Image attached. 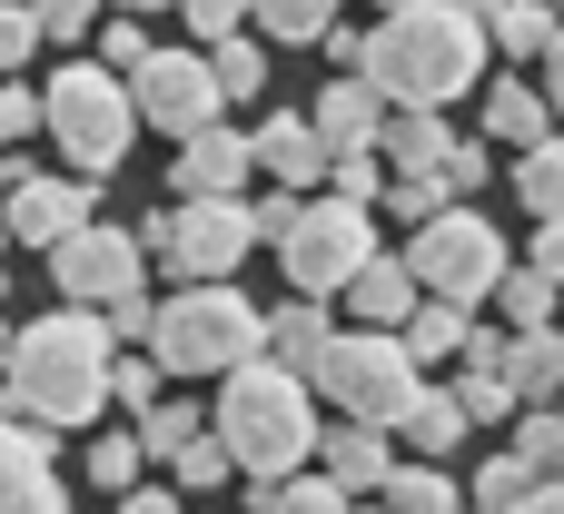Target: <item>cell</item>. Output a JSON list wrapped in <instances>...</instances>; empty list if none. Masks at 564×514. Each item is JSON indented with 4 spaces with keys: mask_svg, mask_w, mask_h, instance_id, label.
Returning <instances> with one entry per match:
<instances>
[{
    "mask_svg": "<svg viewBox=\"0 0 564 514\" xmlns=\"http://www.w3.org/2000/svg\"><path fill=\"white\" fill-rule=\"evenodd\" d=\"M516 198H525L535 218H564V129H545V139L516 158Z\"/></svg>",
    "mask_w": 564,
    "mask_h": 514,
    "instance_id": "obj_27",
    "label": "cell"
},
{
    "mask_svg": "<svg viewBox=\"0 0 564 514\" xmlns=\"http://www.w3.org/2000/svg\"><path fill=\"white\" fill-rule=\"evenodd\" d=\"M159 466H169V475H178L188 495H208V485H228V475H238V466H228V446H218L208 426H188V436H178V446H169Z\"/></svg>",
    "mask_w": 564,
    "mask_h": 514,
    "instance_id": "obj_29",
    "label": "cell"
},
{
    "mask_svg": "<svg viewBox=\"0 0 564 514\" xmlns=\"http://www.w3.org/2000/svg\"><path fill=\"white\" fill-rule=\"evenodd\" d=\"M555 119H545V89H525V79H496L486 89V149H535Z\"/></svg>",
    "mask_w": 564,
    "mask_h": 514,
    "instance_id": "obj_22",
    "label": "cell"
},
{
    "mask_svg": "<svg viewBox=\"0 0 564 514\" xmlns=\"http://www.w3.org/2000/svg\"><path fill=\"white\" fill-rule=\"evenodd\" d=\"M486 297L506 307V327H545L564 287H555V277H535V267H496V287H486Z\"/></svg>",
    "mask_w": 564,
    "mask_h": 514,
    "instance_id": "obj_30",
    "label": "cell"
},
{
    "mask_svg": "<svg viewBox=\"0 0 564 514\" xmlns=\"http://www.w3.org/2000/svg\"><path fill=\"white\" fill-rule=\"evenodd\" d=\"M416 376L426 367L397 347V327H347V337H327L307 357V386L337 396V416H357V426H397V406L416 396Z\"/></svg>",
    "mask_w": 564,
    "mask_h": 514,
    "instance_id": "obj_6",
    "label": "cell"
},
{
    "mask_svg": "<svg viewBox=\"0 0 564 514\" xmlns=\"http://www.w3.org/2000/svg\"><path fill=\"white\" fill-rule=\"evenodd\" d=\"M317 40H327V59H337V69H357V50H367V30H337V20H327Z\"/></svg>",
    "mask_w": 564,
    "mask_h": 514,
    "instance_id": "obj_47",
    "label": "cell"
},
{
    "mask_svg": "<svg viewBox=\"0 0 564 514\" xmlns=\"http://www.w3.org/2000/svg\"><path fill=\"white\" fill-rule=\"evenodd\" d=\"M456 406H466V426H506V416H516L506 367H466V376H456Z\"/></svg>",
    "mask_w": 564,
    "mask_h": 514,
    "instance_id": "obj_32",
    "label": "cell"
},
{
    "mask_svg": "<svg viewBox=\"0 0 564 514\" xmlns=\"http://www.w3.org/2000/svg\"><path fill=\"white\" fill-rule=\"evenodd\" d=\"M268 248L288 258V287L337 297V287H347V267L377 248V208H367V198H337V188H327V198H297V218H288Z\"/></svg>",
    "mask_w": 564,
    "mask_h": 514,
    "instance_id": "obj_7",
    "label": "cell"
},
{
    "mask_svg": "<svg viewBox=\"0 0 564 514\" xmlns=\"http://www.w3.org/2000/svg\"><path fill=\"white\" fill-rule=\"evenodd\" d=\"M436 149H446V109H397V99H387L377 158H387V168H436Z\"/></svg>",
    "mask_w": 564,
    "mask_h": 514,
    "instance_id": "obj_23",
    "label": "cell"
},
{
    "mask_svg": "<svg viewBox=\"0 0 564 514\" xmlns=\"http://www.w3.org/2000/svg\"><path fill=\"white\" fill-rule=\"evenodd\" d=\"M248 158H258L278 188H317V168H327V139H317L297 109H278V119H258V129H248Z\"/></svg>",
    "mask_w": 564,
    "mask_h": 514,
    "instance_id": "obj_16",
    "label": "cell"
},
{
    "mask_svg": "<svg viewBox=\"0 0 564 514\" xmlns=\"http://www.w3.org/2000/svg\"><path fill=\"white\" fill-rule=\"evenodd\" d=\"M397 466V446H387V426H357V416H337V436H327V475L347 485V495H377V475Z\"/></svg>",
    "mask_w": 564,
    "mask_h": 514,
    "instance_id": "obj_21",
    "label": "cell"
},
{
    "mask_svg": "<svg viewBox=\"0 0 564 514\" xmlns=\"http://www.w3.org/2000/svg\"><path fill=\"white\" fill-rule=\"evenodd\" d=\"M525 485H535V475H525L516 456H496V466H476V485H466V495L496 514V505H525Z\"/></svg>",
    "mask_w": 564,
    "mask_h": 514,
    "instance_id": "obj_37",
    "label": "cell"
},
{
    "mask_svg": "<svg viewBox=\"0 0 564 514\" xmlns=\"http://www.w3.org/2000/svg\"><path fill=\"white\" fill-rule=\"evenodd\" d=\"M109 357H119V337H109V317L99 307H50V317H30L10 347H0V416H30V426H99V406H109Z\"/></svg>",
    "mask_w": 564,
    "mask_h": 514,
    "instance_id": "obj_1",
    "label": "cell"
},
{
    "mask_svg": "<svg viewBox=\"0 0 564 514\" xmlns=\"http://www.w3.org/2000/svg\"><path fill=\"white\" fill-rule=\"evenodd\" d=\"M436 178H446L456 198H476V188L496 178V149H486V139H476V149H466V139H446V149H436Z\"/></svg>",
    "mask_w": 564,
    "mask_h": 514,
    "instance_id": "obj_35",
    "label": "cell"
},
{
    "mask_svg": "<svg viewBox=\"0 0 564 514\" xmlns=\"http://www.w3.org/2000/svg\"><path fill=\"white\" fill-rule=\"evenodd\" d=\"M40 129L69 149V168H79V178H109V168L129 158V139H139L129 79H119V69H99V59L50 69V89H40Z\"/></svg>",
    "mask_w": 564,
    "mask_h": 514,
    "instance_id": "obj_5",
    "label": "cell"
},
{
    "mask_svg": "<svg viewBox=\"0 0 564 514\" xmlns=\"http://www.w3.org/2000/svg\"><path fill=\"white\" fill-rule=\"evenodd\" d=\"M129 109L149 119V129H198V119H218V79H208V50H139L129 59Z\"/></svg>",
    "mask_w": 564,
    "mask_h": 514,
    "instance_id": "obj_11",
    "label": "cell"
},
{
    "mask_svg": "<svg viewBox=\"0 0 564 514\" xmlns=\"http://www.w3.org/2000/svg\"><path fill=\"white\" fill-rule=\"evenodd\" d=\"M506 386H516V406H545V396L564 386V337H555V317L506 337Z\"/></svg>",
    "mask_w": 564,
    "mask_h": 514,
    "instance_id": "obj_20",
    "label": "cell"
},
{
    "mask_svg": "<svg viewBox=\"0 0 564 514\" xmlns=\"http://www.w3.org/2000/svg\"><path fill=\"white\" fill-rule=\"evenodd\" d=\"M59 505H69V485H59L50 426L0 416V514H59Z\"/></svg>",
    "mask_w": 564,
    "mask_h": 514,
    "instance_id": "obj_13",
    "label": "cell"
},
{
    "mask_svg": "<svg viewBox=\"0 0 564 514\" xmlns=\"http://www.w3.org/2000/svg\"><path fill=\"white\" fill-rule=\"evenodd\" d=\"M525 267H535V277H555V287H564V218H545V228H535V258H525Z\"/></svg>",
    "mask_w": 564,
    "mask_h": 514,
    "instance_id": "obj_46",
    "label": "cell"
},
{
    "mask_svg": "<svg viewBox=\"0 0 564 514\" xmlns=\"http://www.w3.org/2000/svg\"><path fill=\"white\" fill-rule=\"evenodd\" d=\"M555 416H564V406H555Z\"/></svg>",
    "mask_w": 564,
    "mask_h": 514,
    "instance_id": "obj_55",
    "label": "cell"
},
{
    "mask_svg": "<svg viewBox=\"0 0 564 514\" xmlns=\"http://www.w3.org/2000/svg\"><path fill=\"white\" fill-rule=\"evenodd\" d=\"M40 50V20H30V0H0V69H20Z\"/></svg>",
    "mask_w": 564,
    "mask_h": 514,
    "instance_id": "obj_41",
    "label": "cell"
},
{
    "mask_svg": "<svg viewBox=\"0 0 564 514\" xmlns=\"http://www.w3.org/2000/svg\"><path fill=\"white\" fill-rule=\"evenodd\" d=\"M89 218V178L69 168V178H40L20 149L0 158V238H20V248H50L59 228H79Z\"/></svg>",
    "mask_w": 564,
    "mask_h": 514,
    "instance_id": "obj_12",
    "label": "cell"
},
{
    "mask_svg": "<svg viewBox=\"0 0 564 514\" xmlns=\"http://www.w3.org/2000/svg\"><path fill=\"white\" fill-rule=\"evenodd\" d=\"M30 20H40V40H89L99 0H30Z\"/></svg>",
    "mask_w": 564,
    "mask_h": 514,
    "instance_id": "obj_39",
    "label": "cell"
},
{
    "mask_svg": "<svg viewBox=\"0 0 564 514\" xmlns=\"http://www.w3.org/2000/svg\"><path fill=\"white\" fill-rule=\"evenodd\" d=\"M248 20H258V40H317L337 20V0H248Z\"/></svg>",
    "mask_w": 564,
    "mask_h": 514,
    "instance_id": "obj_31",
    "label": "cell"
},
{
    "mask_svg": "<svg viewBox=\"0 0 564 514\" xmlns=\"http://www.w3.org/2000/svg\"><path fill=\"white\" fill-rule=\"evenodd\" d=\"M317 178H327L337 198H367V208H377V188H387V158H377V149H327V168H317Z\"/></svg>",
    "mask_w": 564,
    "mask_h": 514,
    "instance_id": "obj_33",
    "label": "cell"
},
{
    "mask_svg": "<svg viewBox=\"0 0 564 514\" xmlns=\"http://www.w3.org/2000/svg\"><path fill=\"white\" fill-rule=\"evenodd\" d=\"M50 277H59L69 307H109V297H129V287L149 277V248H139V228H99V218H79V228L50 238Z\"/></svg>",
    "mask_w": 564,
    "mask_h": 514,
    "instance_id": "obj_10",
    "label": "cell"
},
{
    "mask_svg": "<svg viewBox=\"0 0 564 514\" xmlns=\"http://www.w3.org/2000/svg\"><path fill=\"white\" fill-rule=\"evenodd\" d=\"M377 10H397V0H377Z\"/></svg>",
    "mask_w": 564,
    "mask_h": 514,
    "instance_id": "obj_52",
    "label": "cell"
},
{
    "mask_svg": "<svg viewBox=\"0 0 564 514\" xmlns=\"http://www.w3.org/2000/svg\"><path fill=\"white\" fill-rule=\"evenodd\" d=\"M535 59H545V119L564 129V20H555V40H545Z\"/></svg>",
    "mask_w": 564,
    "mask_h": 514,
    "instance_id": "obj_45",
    "label": "cell"
},
{
    "mask_svg": "<svg viewBox=\"0 0 564 514\" xmlns=\"http://www.w3.org/2000/svg\"><path fill=\"white\" fill-rule=\"evenodd\" d=\"M30 129H40V99H30V89H20V69H0V139H10V149H20V139H30Z\"/></svg>",
    "mask_w": 564,
    "mask_h": 514,
    "instance_id": "obj_40",
    "label": "cell"
},
{
    "mask_svg": "<svg viewBox=\"0 0 564 514\" xmlns=\"http://www.w3.org/2000/svg\"><path fill=\"white\" fill-rule=\"evenodd\" d=\"M109 10H169V0H109Z\"/></svg>",
    "mask_w": 564,
    "mask_h": 514,
    "instance_id": "obj_49",
    "label": "cell"
},
{
    "mask_svg": "<svg viewBox=\"0 0 564 514\" xmlns=\"http://www.w3.org/2000/svg\"><path fill=\"white\" fill-rule=\"evenodd\" d=\"M288 218H297V188H278V178H268V198H258V208H248V228H258V238H278V228H288Z\"/></svg>",
    "mask_w": 564,
    "mask_h": 514,
    "instance_id": "obj_44",
    "label": "cell"
},
{
    "mask_svg": "<svg viewBox=\"0 0 564 514\" xmlns=\"http://www.w3.org/2000/svg\"><path fill=\"white\" fill-rule=\"evenodd\" d=\"M208 436L228 446V466H248V485H268V475L317 456V386L297 367H278V357H238L228 386H218V426Z\"/></svg>",
    "mask_w": 564,
    "mask_h": 514,
    "instance_id": "obj_3",
    "label": "cell"
},
{
    "mask_svg": "<svg viewBox=\"0 0 564 514\" xmlns=\"http://www.w3.org/2000/svg\"><path fill=\"white\" fill-rule=\"evenodd\" d=\"M337 297H347V317H357V327H397V317L416 307V277H406V258L367 248V258L347 267V287H337Z\"/></svg>",
    "mask_w": 564,
    "mask_h": 514,
    "instance_id": "obj_17",
    "label": "cell"
},
{
    "mask_svg": "<svg viewBox=\"0 0 564 514\" xmlns=\"http://www.w3.org/2000/svg\"><path fill=\"white\" fill-rule=\"evenodd\" d=\"M377 198H387V218H406V228H416V218H436L456 188H446L436 168H397V188H377Z\"/></svg>",
    "mask_w": 564,
    "mask_h": 514,
    "instance_id": "obj_34",
    "label": "cell"
},
{
    "mask_svg": "<svg viewBox=\"0 0 564 514\" xmlns=\"http://www.w3.org/2000/svg\"><path fill=\"white\" fill-rule=\"evenodd\" d=\"M555 337H564V297H555Z\"/></svg>",
    "mask_w": 564,
    "mask_h": 514,
    "instance_id": "obj_50",
    "label": "cell"
},
{
    "mask_svg": "<svg viewBox=\"0 0 564 514\" xmlns=\"http://www.w3.org/2000/svg\"><path fill=\"white\" fill-rule=\"evenodd\" d=\"M139 248H149L169 277H228V267L258 248V228H248V198L228 188V198H169V208L139 228Z\"/></svg>",
    "mask_w": 564,
    "mask_h": 514,
    "instance_id": "obj_8",
    "label": "cell"
},
{
    "mask_svg": "<svg viewBox=\"0 0 564 514\" xmlns=\"http://www.w3.org/2000/svg\"><path fill=\"white\" fill-rule=\"evenodd\" d=\"M446 10H466V20H486V10H496V0H446Z\"/></svg>",
    "mask_w": 564,
    "mask_h": 514,
    "instance_id": "obj_48",
    "label": "cell"
},
{
    "mask_svg": "<svg viewBox=\"0 0 564 514\" xmlns=\"http://www.w3.org/2000/svg\"><path fill=\"white\" fill-rule=\"evenodd\" d=\"M387 436H406L416 456H456V446H466V406H456V386H426V376H416V396L397 406Z\"/></svg>",
    "mask_w": 564,
    "mask_h": 514,
    "instance_id": "obj_19",
    "label": "cell"
},
{
    "mask_svg": "<svg viewBox=\"0 0 564 514\" xmlns=\"http://www.w3.org/2000/svg\"><path fill=\"white\" fill-rule=\"evenodd\" d=\"M258 178V158H248V129H218V119H198V129H178V198H228V188H248Z\"/></svg>",
    "mask_w": 564,
    "mask_h": 514,
    "instance_id": "obj_14",
    "label": "cell"
},
{
    "mask_svg": "<svg viewBox=\"0 0 564 514\" xmlns=\"http://www.w3.org/2000/svg\"><path fill=\"white\" fill-rule=\"evenodd\" d=\"M208 79H218V109H238V99L268 89V50H258L248 30H218V40H208Z\"/></svg>",
    "mask_w": 564,
    "mask_h": 514,
    "instance_id": "obj_24",
    "label": "cell"
},
{
    "mask_svg": "<svg viewBox=\"0 0 564 514\" xmlns=\"http://www.w3.org/2000/svg\"><path fill=\"white\" fill-rule=\"evenodd\" d=\"M377 495H387L397 514H446V505H466V485H456V475H436V456H426V466H387V475H377Z\"/></svg>",
    "mask_w": 564,
    "mask_h": 514,
    "instance_id": "obj_25",
    "label": "cell"
},
{
    "mask_svg": "<svg viewBox=\"0 0 564 514\" xmlns=\"http://www.w3.org/2000/svg\"><path fill=\"white\" fill-rule=\"evenodd\" d=\"M149 396H159V357H109V406H129V416H139Z\"/></svg>",
    "mask_w": 564,
    "mask_h": 514,
    "instance_id": "obj_36",
    "label": "cell"
},
{
    "mask_svg": "<svg viewBox=\"0 0 564 514\" xmlns=\"http://www.w3.org/2000/svg\"><path fill=\"white\" fill-rule=\"evenodd\" d=\"M159 376H228L238 357H258V297H238L228 277H178V297L149 307V337Z\"/></svg>",
    "mask_w": 564,
    "mask_h": 514,
    "instance_id": "obj_4",
    "label": "cell"
},
{
    "mask_svg": "<svg viewBox=\"0 0 564 514\" xmlns=\"http://www.w3.org/2000/svg\"><path fill=\"white\" fill-rule=\"evenodd\" d=\"M0 248H10V238H0Z\"/></svg>",
    "mask_w": 564,
    "mask_h": 514,
    "instance_id": "obj_54",
    "label": "cell"
},
{
    "mask_svg": "<svg viewBox=\"0 0 564 514\" xmlns=\"http://www.w3.org/2000/svg\"><path fill=\"white\" fill-rule=\"evenodd\" d=\"M377 119H387V89H377L367 69H337V79L317 89V109H307V129H317L327 149H377Z\"/></svg>",
    "mask_w": 564,
    "mask_h": 514,
    "instance_id": "obj_15",
    "label": "cell"
},
{
    "mask_svg": "<svg viewBox=\"0 0 564 514\" xmlns=\"http://www.w3.org/2000/svg\"><path fill=\"white\" fill-rule=\"evenodd\" d=\"M139 466H149V456H139V436H99V446H89V475H99L109 495H119V485H129Z\"/></svg>",
    "mask_w": 564,
    "mask_h": 514,
    "instance_id": "obj_38",
    "label": "cell"
},
{
    "mask_svg": "<svg viewBox=\"0 0 564 514\" xmlns=\"http://www.w3.org/2000/svg\"><path fill=\"white\" fill-rule=\"evenodd\" d=\"M0 347H10V327H0Z\"/></svg>",
    "mask_w": 564,
    "mask_h": 514,
    "instance_id": "obj_51",
    "label": "cell"
},
{
    "mask_svg": "<svg viewBox=\"0 0 564 514\" xmlns=\"http://www.w3.org/2000/svg\"><path fill=\"white\" fill-rule=\"evenodd\" d=\"M555 20H564V0H555Z\"/></svg>",
    "mask_w": 564,
    "mask_h": 514,
    "instance_id": "obj_53",
    "label": "cell"
},
{
    "mask_svg": "<svg viewBox=\"0 0 564 514\" xmlns=\"http://www.w3.org/2000/svg\"><path fill=\"white\" fill-rule=\"evenodd\" d=\"M486 40H496L506 59H535V50L555 40V0H496V10H486Z\"/></svg>",
    "mask_w": 564,
    "mask_h": 514,
    "instance_id": "obj_26",
    "label": "cell"
},
{
    "mask_svg": "<svg viewBox=\"0 0 564 514\" xmlns=\"http://www.w3.org/2000/svg\"><path fill=\"white\" fill-rule=\"evenodd\" d=\"M327 337H337V317H327V307H317L307 287H297L288 307H258V357H278V367H297V376H307V357H317Z\"/></svg>",
    "mask_w": 564,
    "mask_h": 514,
    "instance_id": "obj_18",
    "label": "cell"
},
{
    "mask_svg": "<svg viewBox=\"0 0 564 514\" xmlns=\"http://www.w3.org/2000/svg\"><path fill=\"white\" fill-rule=\"evenodd\" d=\"M139 50H149V30H139V10H119V20L99 30V69H129Z\"/></svg>",
    "mask_w": 564,
    "mask_h": 514,
    "instance_id": "obj_42",
    "label": "cell"
},
{
    "mask_svg": "<svg viewBox=\"0 0 564 514\" xmlns=\"http://www.w3.org/2000/svg\"><path fill=\"white\" fill-rule=\"evenodd\" d=\"M357 69H367L397 109H446V99H466L476 69H486V20H466V10H446V0H397V10L367 30Z\"/></svg>",
    "mask_w": 564,
    "mask_h": 514,
    "instance_id": "obj_2",
    "label": "cell"
},
{
    "mask_svg": "<svg viewBox=\"0 0 564 514\" xmlns=\"http://www.w3.org/2000/svg\"><path fill=\"white\" fill-rule=\"evenodd\" d=\"M506 426H516V446H506V456H516L525 475H555V466H564V416H555V396H545V406H516Z\"/></svg>",
    "mask_w": 564,
    "mask_h": 514,
    "instance_id": "obj_28",
    "label": "cell"
},
{
    "mask_svg": "<svg viewBox=\"0 0 564 514\" xmlns=\"http://www.w3.org/2000/svg\"><path fill=\"white\" fill-rule=\"evenodd\" d=\"M496 267H506V238H496V218H476V208H436V218H416V248H406V277L426 287V297H456V307H476L486 287H496Z\"/></svg>",
    "mask_w": 564,
    "mask_h": 514,
    "instance_id": "obj_9",
    "label": "cell"
},
{
    "mask_svg": "<svg viewBox=\"0 0 564 514\" xmlns=\"http://www.w3.org/2000/svg\"><path fill=\"white\" fill-rule=\"evenodd\" d=\"M188 10V30L198 40H218V30H248V0H178Z\"/></svg>",
    "mask_w": 564,
    "mask_h": 514,
    "instance_id": "obj_43",
    "label": "cell"
}]
</instances>
